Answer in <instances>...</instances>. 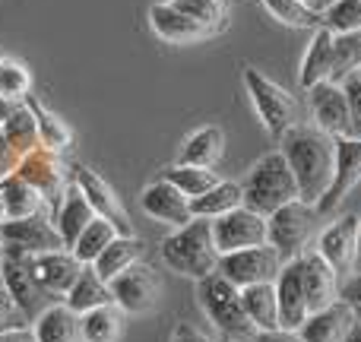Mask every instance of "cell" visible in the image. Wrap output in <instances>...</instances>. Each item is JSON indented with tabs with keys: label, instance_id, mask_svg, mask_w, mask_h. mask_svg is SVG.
<instances>
[{
	"label": "cell",
	"instance_id": "24",
	"mask_svg": "<svg viewBox=\"0 0 361 342\" xmlns=\"http://www.w3.org/2000/svg\"><path fill=\"white\" fill-rule=\"evenodd\" d=\"M241 305L247 311V320L254 330H279V298H276V282L241 288Z\"/></svg>",
	"mask_w": 361,
	"mask_h": 342
},
{
	"label": "cell",
	"instance_id": "19",
	"mask_svg": "<svg viewBox=\"0 0 361 342\" xmlns=\"http://www.w3.org/2000/svg\"><path fill=\"white\" fill-rule=\"evenodd\" d=\"M140 206H143L146 216H152L156 222H169V225H175V228L193 222L190 200H187L175 184H169L165 178H159L156 184L146 187L143 197H140Z\"/></svg>",
	"mask_w": 361,
	"mask_h": 342
},
{
	"label": "cell",
	"instance_id": "10",
	"mask_svg": "<svg viewBox=\"0 0 361 342\" xmlns=\"http://www.w3.org/2000/svg\"><path fill=\"white\" fill-rule=\"evenodd\" d=\"M0 241H4L6 248H16V250L32 254V257L67 248L61 231H57V225H54V219H48L44 212L25 216V219H6V222L0 225Z\"/></svg>",
	"mask_w": 361,
	"mask_h": 342
},
{
	"label": "cell",
	"instance_id": "16",
	"mask_svg": "<svg viewBox=\"0 0 361 342\" xmlns=\"http://www.w3.org/2000/svg\"><path fill=\"white\" fill-rule=\"evenodd\" d=\"M311 95V118L314 127L330 137H349V99L339 83H320V86L307 89Z\"/></svg>",
	"mask_w": 361,
	"mask_h": 342
},
{
	"label": "cell",
	"instance_id": "4",
	"mask_svg": "<svg viewBox=\"0 0 361 342\" xmlns=\"http://www.w3.org/2000/svg\"><path fill=\"white\" fill-rule=\"evenodd\" d=\"M197 298L200 307L206 311V317L216 324V330L225 339H254L257 330L241 305V288L225 279L219 269L197 282Z\"/></svg>",
	"mask_w": 361,
	"mask_h": 342
},
{
	"label": "cell",
	"instance_id": "45",
	"mask_svg": "<svg viewBox=\"0 0 361 342\" xmlns=\"http://www.w3.org/2000/svg\"><path fill=\"white\" fill-rule=\"evenodd\" d=\"M19 152L10 146V140L4 137V130H0V181L4 178H10V174H16V169H19Z\"/></svg>",
	"mask_w": 361,
	"mask_h": 342
},
{
	"label": "cell",
	"instance_id": "23",
	"mask_svg": "<svg viewBox=\"0 0 361 342\" xmlns=\"http://www.w3.org/2000/svg\"><path fill=\"white\" fill-rule=\"evenodd\" d=\"M333 32L326 25L314 29V38L305 51V61H301V89H314L320 83H326L333 76Z\"/></svg>",
	"mask_w": 361,
	"mask_h": 342
},
{
	"label": "cell",
	"instance_id": "27",
	"mask_svg": "<svg viewBox=\"0 0 361 342\" xmlns=\"http://www.w3.org/2000/svg\"><path fill=\"white\" fill-rule=\"evenodd\" d=\"M51 219H54V225H57V231H61L63 244H67V248H73L76 238H80L82 231H86V225L95 219V212H92V206L86 203V197L80 193V187H70L67 197H63V203H61V209H57Z\"/></svg>",
	"mask_w": 361,
	"mask_h": 342
},
{
	"label": "cell",
	"instance_id": "34",
	"mask_svg": "<svg viewBox=\"0 0 361 342\" xmlns=\"http://www.w3.org/2000/svg\"><path fill=\"white\" fill-rule=\"evenodd\" d=\"M4 137L10 140V146L19 152V156H29V152L42 149V140H38V124H35V114L29 111V105H16L13 114L6 118V124L0 127Z\"/></svg>",
	"mask_w": 361,
	"mask_h": 342
},
{
	"label": "cell",
	"instance_id": "1",
	"mask_svg": "<svg viewBox=\"0 0 361 342\" xmlns=\"http://www.w3.org/2000/svg\"><path fill=\"white\" fill-rule=\"evenodd\" d=\"M282 156L298 181V200L317 206L336 174V137L314 124H298L282 133Z\"/></svg>",
	"mask_w": 361,
	"mask_h": 342
},
{
	"label": "cell",
	"instance_id": "32",
	"mask_svg": "<svg viewBox=\"0 0 361 342\" xmlns=\"http://www.w3.org/2000/svg\"><path fill=\"white\" fill-rule=\"evenodd\" d=\"M25 105H29V111L35 114V124H38V140H42V149H51L61 156L63 149H67L70 143H73V133H70V127L63 124L57 114H51L48 108L42 105V102L35 99V95H25Z\"/></svg>",
	"mask_w": 361,
	"mask_h": 342
},
{
	"label": "cell",
	"instance_id": "31",
	"mask_svg": "<svg viewBox=\"0 0 361 342\" xmlns=\"http://www.w3.org/2000/svg\"><path fill=\"white\" fill-rule=\"evenodd\" d=\"M225 152V133L219 127H203L190 133L180 146V165H197V169H212Z\"/></svg>",
	"mask_w": 361,
	"mask_h": 342
},
{
	"label": "cell",
	"instance_id": "46",
	"mask_svg": "<svg viewBox=\"0 0 361 342\" xmlns=\"http://www.w3.org/2000/svg\"><path fill=\"white\" fill-rule=\"evenodd\" d=\"M250 342H305L301 339V333L298 330H260V333H254V339Z\"/></svg>",
	"mask_w": 361,
	"mask_h": 342
},
{
	"label": "cell",
	"instance_id": "36",
	"mask_svg": "<svg viewBox=\"0 0 361 342\" xmlns=\"http://www.w3.org/2000/svg\"><path fill=\"white\" fill-rule=\"evenodd\" d=\"M162 178L169 181V184H175L187 200L203 197L209 187L219 184V178H216V171H212V169H197V165H180V162L171 165V169L165 171Z\"/></svg>",
	"mask_w": 361,
	"mask_h": 342
},
{
	"label": "cell",
	"instance_id": "57",
	"mask_svg": "<svg viewBox=\"0 0 361 342\" xmlns=\"http://www.w3.org/2000/svg\"><path fill=\"white\" fill-rule=\"evenodd\" d=\"M0 57H4V54H0Z\"/></svg>",
	"mask_w": 361,
	"mask_h": 342
},
{
	"label": "cell",
	"instance_id": "13",
	"mask_svg": "<svg viewBox=\"0 0 361 342\" xmlns=\"http://www.w3.org/2000/svg\"><path fill=\"white\" fill-rule=\"evenodd\" d=\"M358 181H361V140L339 137L336 140V174H333L330 190H326L317 203L320 219L336 212L339 206H343V200L355 190Z\"/></svg>",
	"mask_w": 361,
	"mask_h": 342
},
{
	"label": "cell",
	"instance_id": "29",
	"mask_svg": "<svg viewBox=\"0 0 361 342\" xmlns=\"http://www.w3.org/2000/svg\"><path fill=\"white\" fill-rule=\"evenodd\" d=\"M140 257H143V241L140 238H124L118 235L111 244H108L105 250L99 254V260L92 263V269L102 276L105 282H111L114 276H121L124 269H130L133 263H140Z\"/></svg>",
	"mask_w": 361,
	"mask_h": 342
},
{
	"label": "cell",
	"instance_id": "44",
	"mask_svg": "<svg viewBox=\"0 0 361 342\" xmlns=\"http://www.w3.org/2000/svg\"><path fill=\"white\" fill-rule=\"evenodd\" d=\"M339 298L345 301V305L352 307V314H355V320L361 324V273H352L349 279L339 286Z\"/></svg>",
	"mask_w": 361,
	"mask_h": 342
},
{
	"label": "cell",
	"instance_id": "25",
	"mask_svg": "<svg viewBox=\"0 0 361 342\" xmlns=\"http://www.w3.org/2000/svg\"><path fill=\"white\" fill-rule=\"evenodd\" d=\"M63 305L82 317L86 311H95V307H102V305H114V301H111V288H108V282L102 279L92 267H82L80 279H76L73 288L63 295Z\"/></svg>",
	"mask_w": 361,
	"mask_h": 342
},
{
	"label": "cell",
	"instance_id": "43",
	"mask_svg": "<svg viewBox=\"0 0 361 342\" xmlns=\"http://www.w3.org/2000/svg\"><path fill=\"white\" fill-rule=\"evenodd\" d=\"M29 324L32 320L25 317L23 307L10 298V292L0 288V336H4V333H13V330H25Z\"/></svg>",
	"mask_w": 361,
	"mask_h": 342
},
{
	"label": "cell",
	"instance_id": "28",
	"mask_svg": "<svg viewBox=\"0 0 361 342\" xmlns=\"http://www.w3.org/2000/svg\"><path fill=\"white\" fill-rule=\"evenodd\" d=\"M0 203L6 209V219H25V216H38V212L48 209L42 193L29 181L19 178V174H10V178L0 181Z\"/></svg>",
	"mask_w": 361,
	"mask_h": 342
},
{
	"label": "cell",
	"instance_id": "47",
	"mask_svg": "<svg viewBox=\"0 0 361 342\" xmlns=\"http://www.w3.org/2000/svg\"><path fill=\"white\" fill-rule=\"evenodd\" d=\"M171 342H212V339H209V336H203V333H200L197 326H190V324H178Z\"/></svg>",
	"mask_w": 361,
	"mask_h": 342
},
{
	"label": "cell",
	"instance_id": "2",
	"mask_svg": "<svg viewBox=\"0 0 361 342\" xmlns=\"http://www.w3.org/2000/svg\"><path fill=\"white\" fill-rule=\"evenodd\" d=\"M162 260L187 279H206L219 269V250L212 241V219H193L162 241Z\"/></svg>",
	"mask_w": 361,
	"mask_h": 342
},
{
	"label": "cell",
	"instance_id": "20",
	"mask_svg": "<svg viewBox=\"0 0 361 342\" xmlns=\"http://www.w3.org/2000/svg\"><path fill=\"white\" fill-rule=\"evenodd\" d=\"M82 267L86 263L76 260V254L70 248L63 250H48V254H38L35 257V276L38 282H42L44 288H48L51 295H67L70 288H73V282L80 279Z\"/></svg>",
	"mask_w": 361,
	"mask_h": 342
},
{
	"label": "cell",
	"instance_id": "53",
	"mask_svg": "<svg viewBox=\"0 0 361 342\" xmlns=\"http://www.w3.org/2000/svg\"><path fill=\"white\" fill-rule=\"evenodd\" d=\"M0 288H4V241H0Z\"/></svg>",
	"mask_w": 361,
	"mask_h": 342
},
{
	"label": "cell",
	"instance_id": "14",
	"mask_svg": "<svg viewBox=\"0 0 361 342\" xmlns=\"http://www.w3.org/2000/svg\"><path fill=\"white\" fill-rule=\"evenodd\" d=\"M76 187H80V193L86 197V203L92 206L95 216L111 222L118 235H124V238L133 235L130 216H127V209L121 206V200H118V193L111 190V184H105V181H102L92 169H86V165H76Z\"/></svg>",
	"mask_w": 361,
	"mask_h": 342
},
{
	"label": "cell",
	"instance_id": "56",
	"mask_svg": "<svg viewBox=\"0 0 361 342\" xmlns=\"http://www.w3.org/2000/svg\"><path fill=\"white\" fill-rule=\"evenodd\" d=\"M358 73H361V70H358Z\"/></svg>",
	"mask_w": 361,
	"mask_h": 342
},
{
	"label": "cell",
	"instance_id": "52",
	"mask_svg": "<svg viewBox=\"0 0 361 342\" xmlns=\"http://www.w3.org/2000/svg\"><path fill=\"white\" fill-rule=\"evenodd\" d=\"M355 273H361V219H358V250H355Z\"/></svg>",
	"mask_w": 361,
	"mask_h": 342
},
{
	"label": "cell",
	"instance_id": "18",
	"mask_svg": "<svg viewBox=\"0 0 361 342\" xmlns=\"http://www.w3.org/2000/svg\"><path fill=\"white\" fill-rule=\"evenodd\" d=\"M276 298H279V326L282 330H301L311 317L305 298V282H301V260L282 263L276 276Z\"/></svg>",
	"mask_w": 361,
	"mask_h": 342
},
{
	"label": "cell",
	"instance_id": "15",
	"mask_svg": "<svg viewBox=\"0 0 361 342\" xmlns=\"http://www.w3.org/2000/svg\"><path fill=\"white\" fill-rule=\"evenodd\" d=\"M358 219L361 216H339L333 225H326L317 235V254L336 269L343 273H355V250H358Z\"/></svg>",
	"mask_w": 361,
	"mask_h": 342
},
{
	"label": "cell",
	"instance_id": "55",
	"mask_svg": "<svg viewBox=\"0 0 361 342\" xmlns=\"http://www.w3.org/2000/svg\"><path fill=\"white\" fill-rule=\"evenodd\" d=\"M222 342H250V339H222Z\"/></svg>",
	"mask_w": 361,
	"mask_h": 342
},
{
	"label": "cell",
	"instance_id": "9",
	"mask_svg": "<svg viewBox=\"0 0 361 342\" xmlns=\"http://www.w3.org/2000/svg\"><path fill=\"white\" fill-rule=\"evenodd\" d=\"M212 241H216L219 257L244 248H257V244H269L267 216L247 209V206H238V209L212 219Z\"/></svg>",
	"mask_w": 361,
	"mask_h": 342
},
{
	"label": "cell",
	"instance_id": "3",
	"mask_svg": "<svg viewBox=\"0 0 361 342\" xmlns=\"http://www.w3.org/2000/svg\"><path fill=\"white\" fill-rule=\"evenodd\" d=\"M241 190H244V206L269 219L276 209L298 200V181H295L282 152H269L250 169Z\"/></svg>",
	"mask_w": 361,
	"mask_h": 342
},
{
	"label": "cell",
	"instance_id": "48",
	"mask_svg": "<svg viewBox=\"0 0 361 342\" xmlns=\"http://www.w3.org/2000/svg\"><path fill=\"white\" fill-rule=\"evenodd\" d=\"M0 342H38V339H35V330H29V326H25V330L4 333V336H0Z\"/></svg>",
	"mask_w": 361,
	"mask_h": 342
},
{
	"label": "cell",
	"instance_id": "30",
	"mask_svg": "<svg viewBox=\"0 0 361 342\" xmlns=\"http://www.w3.org/2000/svg\"><path fill=\"white\" fill-rule=\"evenodd\" d=\"M238 206H244V190H241V184H235V181H219V184L209 187L203 197L190 200L193 219H219V216H225V212L238 209Z\"/></svg>",
	"mask_w": 361,
	"mask_h": 342
},
{
	"label": "cell",
	"instance_id": "7",
	"mask_svg": "<svg viewBox=\"0 0 361 342\" xmlns=\"http://www.w3.org/2000/svg\"><path fill=\"white\" fill-rule=\"evenodd\" d=\"M244 86H247V95L254 102L257 114H260L263 127H267L273 137H282L292 127L301 124L298 118V102L279 86L269 76H263L257 67H244Z\"/></svg>",
	"mask_w": 361,
	"mask_h": 342
},
{
	"label": "cell",
	"instance_id": "38",
	"mask_svg": "<svg viewBox=\"0 0 361 342\" xmlns=\"http://www.w3.org/2000/svg\"><path fill=\"white\" fill-rule=\"evenodd\" d=\"M260 4L269 10V16L292 29H320L324 25V16L314 13L305 0H260Z\"/></svg>",
	"mask_w": 361,
	"mask_h": 342
},
{
	"label": "cell",
	"instance_id": "11",
	"mask_svg": "<svg viewBox=\"0 0 361 342\" xmlns=\"http://www.w3.org/2000/svg\"><path fill=\"white\" fill-rule=\"evenodd\" d=\"M16 174L23 181H29V184L42 193L44 206H48L51 212L61 209L63 197H67V181H63V165H61V159H57V152H51V149L29 152V156L19 159Z\"/></svg>",
	"mask_w": 361,
	"mask_h": 342
},
{
	"label": "cell",
	"instance_id": "54",
	"mask_svg": "<svg viewBox=\"0 0 361 342\" xmlns=\"http://www.w3.org/2000/svg\"><path fill=\"white\" fill-rule=\"evenodd\" d=\"M6 222V209H4V203H0V225Z\"/></svg>",
	"mask_w": 361,
	"mask_h": 342
},
{
	"label": "cell",
	"instance_id": "37",
	"mask_svg": "<svg viewBox=\"0 0 361 342\" xmlns=\"http://www.w3.org/2000/svg\"><path fill=\"white\" fill-rule=\"evenodd\" d=\"M361 70V29L333 38V76L330 83H343L345 76Z\"/></svg>",
	"mask_w": 361,
	"mask_h": 342
},
{
	"label": "cell",
	"instance_id": "33",
	"mask_svg": "<svg viewBox=\"0 0 361 342\" xmlns=\"http://www.w3.org/2000/svg\"><path fill=\"white\" fill-rule=\"evenodd\" d=\"M82 342H118L124 330V317H121L118 305H102L95 311H86L80 317Z\"/></svg>",
	"mask_w": 361,
	"mask_h": 342
},
{
	"label": "cell",
	"instance_id": "17",
	"mask_svg": "<svg viewBox=\"0 0 361 342\" xmlns=\"http://www.w3.org/2000/svg\"><path fill=\"white\" fill-rule=\"evenodd\" d=\"M301 260V282H305V298H307V311L317 314L324 307H330L333 301H339V273L317 254L307 250L298 257Z\"/></svg>",
	"mask_w": 361,
	"mask_h": 342
},
{
	"label": "cell",
	"instance_id": "41",
	"mask_svg": "<svg viewBox=\"0 0 361 342\" xmlns=\"http://www.w3.org/2000/svg\"><path fill=\"white\" fill-rule=\"evenodd\" d=\"M324 25L333 35L358 32L361 29V0H336V4L324 13Z\"/></svg>",
	"mask_w": 361,
	"mask_h": 342
},
{
	"label": "cell",
	"instance_id": "22",
	"mask_svg": "<svg viewBox=\"0 0 361 342\" xmlns=\"http://www.w3.org/2000/svg\"><path fill=\"white\" fill-rule=\"evenodd\" d=\"M149 23H152V29H156V35L165 38V42H171V44H190V42H200V38L212 35L209 29H203V25L197 23V19H190L187 13L175 10L171 4H152Z\"/></svg>",
	"mask_w": 361,
	"mask_h": 342
},
{
	"label": "cell",
	"instance_id": "50",
	"mask_svg": "<svg viewBox=\"0 0 361 342\" xmlns=\"http://www.w3.org/2000/svg\"><path fill=\"white\" fill-rule=\"evenodd\" d=\"M13 108H16V105H13L10 99H4V95H0V127L6 124V118H10V114H13Z\"/></svg>",
	"mask_w": 361,
	"mask_h": 342
},
{
	"label": "cell",
	"instance_id": "35",
	"mask_svg": "<svg viewBox=\"0 0 361 342\" xmlns=\"http://www.w3.org/2000/svg\"><path fill=\"white\" fill-rule=\"evenodd\" d=\"M118 238V231H114V225L111 222H105V219H99L95 216L92 222L86 225V231H82L80 238H76V244L70 250L76 254V260L80 263H86V267H92L95 260H99V254L108 248V244Z\"/></svg>",
	"mask_w": 361,
	"mask_h": 342
},
{
	"label": "cell",
	"instance_id": "39",
	"mask_svg": "<svg viewBox=\"0 0 361 342\" xmlns=\"http://www.w3.org/2000/svg\"><path fill=\"white\" fill-rule=\"evenodd\" d=\"M169 4L175 10L187 13L190 19H197L209 32L225 29V19H228V4L225 0H169Z\"/></svg>",
	"mask_w": 361,
	"mask_h": 342
},
{
	"label": "cell",
	"instance_id": "49",
	"mask_svg": "<svg viewBox=\"0 0 361 342\" xmlns=\"http://www.w3.org/2000/svg\"><path fill=\"white\" fill-rule=\"evenodd\" d=\"M305 4H307V6H311V10H314V13H320V16H324V13H326V10H330V6H333V4H336V0H305Z\"/></svg>",
	"mask_w": 361,
	"mask_h": 342
},
{
	"label": "cell",
	"instance_id": "26",
	"mask_svg": "<svg viewBox=\"0 0 361 342\" xmlns=\"http://www.w3.org/2000/svg\"><path fill=\"white\" fill-rule=\"evenodd\" d=\"M35 339L38 342H82L80 314L70 311L67 305H51L42 317L35 320Z\"/></svg>",
	"mask_w": 361,
	"mask_h": 342
},
{
	"label": "cell",
	"instance_id": "6",
	"mask_svg": "<svg viewBox=\"0 0 361 342\" xmlns=\"http://www.w3.org/2000/svg\"><path fill=\"white\" fill-rule=\"evenodd\" d=\"M317 222H320L317 206L301 203V200L282 206V209H276L273 216L267 219L269 244L279 250L282 263L298 260L301 254H307V244L317 235Z\"/></svg>",
	"mask_w": 361,
	"mask_h": 342
},
{
	"label": "cell",
	"instance_id": "12",
	"mask_svg": "<svg viewBox=\"0 0 361 342\" xmlns=\"http://www.w3.org/2000/svg\"><path fill=\"white\" fill-rule=\"evenodd\" d=\"M108 288H111V301L127 314H146L159 301V279L143 263H133L130 269L114 276Z\"/></svg>",
	"mask_w": 361,
	"mask_h": 342
},
{
	"label": "cell",
	"instance_id": "5",
	"mask_svg": "<svg viewBox=\"0 0 361 342\" xmlns=\"http://www.w3.org/2000/svg\"><path fill=\"white\" fill-rule=\"evenodd\" d=\"M4 288L10 292V298L23 307V314L35 324L51 305H57V295H51L48 288L38 282L35 276V257L23 254L16 248L4 244Z\"/></svg>",
	"mask_w": 361,
	"mask_h": 342
},
{
	"label": "cell",
	"instance_id": "42",
	"mask_svg": "<svg viewBox=\"0 0 361 342\" xmlns=\"http://www.w3.org/2000/svg\"><path fill=\"white\" fill-rule=\"evenodd\" d=\"M339 86L345 89V99H349V137L361 140V73L345 76Z\"/></svg>",
	"mask_w": 361,
	"mask_h": 342
},
{
	"label": "cell",
	"instance_id": "40",
	"mask_svg": "<svg viewBox=\"0 0 361 342\" xmlns=\"http://www.w3.org/2000/svg\"><path fill=\"white\" fill-rule=\"evenodd\" d=\"M29 89H32V76L25 70V63L13 61V57H0V95L16 105V102H25Z\"/></svg>",
	"mask_w": 361,
	"mask_h": 342
},
{
	"label": "cell",
	"instance_id": "21",
	"mask_svg": "<svg viewBox=\"0 0 361 342\" xmlns=\"http://www.w3.org/2000/svg\"><path fill=\"white\" fill-rule=\"evenodd\" d=\"M355 324L358 320H355V314H352V307L339 298V301H333L330 307H324V311L311 314L298 333L305 342H343Z\"/></svg>",
	"mask_w": 361,
	"mask_h": 342
},
{
	"label": "cell",
	"instance_id": "51",
	"mask_svg": "<svg viewBox=\"0 0 361 342\" xmlns=\"http://www.w3.org/2000/svg\"><path fill=\"white\" fill-rule=\"evenodd\" d=\"M343 342H361V324L352 326V330H349V336H345Z\"/></svg>",
	"mask_w": 361,
	"mask_h": 342
},
{
	"label": "cell",
	"instance_id": "8",
	"mask_svg": "<svg viewBox=\"0 0 361 342\" xmlns=\"http://www.w3.org/2000/svg\"><path fill=\"white\" fill-rule=\"evenodd\" d=\"M282 269V257L273 244H257V248H244L235 254L219 257V273L238 288L260 286V282H276Z\"/></svg>",
	"mask_w": 361,
	"mask_h": 342
}]
</instances>
